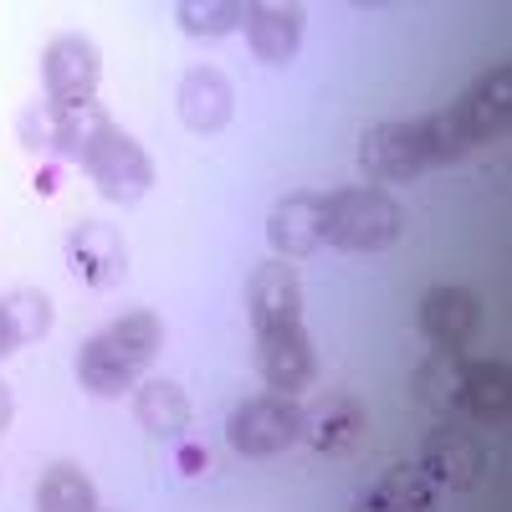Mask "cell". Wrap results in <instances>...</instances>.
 Returning <instances> with one entry per match:
<instances>
[{
  "label": "cell",
  "instance_id": "obj_1",
  "mask_svg": "<svg viewBox=\"0 0 512 512\" xmlns=\"http://www.w3.org/2000/svg\"><path fill=\"white\" fill-rule=\"evenodd\" d=\"M466 149H472V144H466L461 123L451 118V108H441V113L390 118V123L364 128V139H359V169H364L374 185H400V180L425 175V169L456 164Z\"/></svg>",
  "mask_w": 512,
  "mask_h": 512
},
{
  "label": "cell",
  "instance_id": "obj_2",
  "mask_svg": "<svg viewBox=\"0 0 512 512\" xmlns=\"http://www.w3.org/2000/svg\"><path fill=\"white\" fill-rule=\"evenodd\" d=\"M405 236V205L379 190V185H354L323 195V241L338 251H384Z\"/></svg>",
  "mask_w": 512,
  "mask_h": 512
},
{
  "label": "cell",
  "instance_id": "obj_3",
  "mask_svg": "<svg viewBox=\"0 0 512 512\" xmlns=\"http://www.w3.org/2000/svg\"><path fill=\"white\" fill-rule=\"evenodd\" d=\"M226 441L236 456H282L287 446L303 441V405L287 400V395H251L231 410L226 420Z\"/></svg>",
  "mask_w": 512,
  "mask_h": 512
},
{
  "label": "cell",
  "instance_id": "obj_4",
  "mask_svg": "<svg viewBox=\"0 0 512 512\" xmlns=\"http://www.w3.org/2000/svg\"><path fill=\"white\" fill-rule=\"evenodd\" d=\"M41 82H47V103L52 108H82L98 98L103 82V52L93 36H52L47 52H41Z\"/></svg>",
  "mask_w": 512,
  "mask_h": 512
},
{
  "label": "cell",
  "instance_id": "obj_5",
  "mask_svg": "<svg viewBox=\"0 0 512 512\" xmlns=\"http://www.w3.org/2000/svg\"><path fill=\"white\" fill-rule=\"evenodd\" d=\"M256 369H262L267 390L297 400L303 390H313L323 364H318V344L303 323L292 328H272V333H256Z\"/></svg>",
  "mask_w": 512,
  "mask_h": 512
},
{
  "label": "cell",
  "instance_id": "obj_6",
  "mask_svg": "<svg viewBox=\"0 0 512 512\" xmlns=\"http://www.w3.org/2000/svg\"><path fill=\"white\" fill-rule=\"evenodd\" d=\"M82 169H88V180L98 185V195L113 200V205H134V200H144L149 185H154V164H149L144 144L128 139L118 123L108 128V139L88 154V164H82Z\"/></svg>",
  "mask_w": 512,
  "mask_h": 512
},
{
  "label": "cell",
  "instance_id": "obj_7",
  "mask_svg": "<svg viewBox=\"0 0 512 512\" xmlns=\"http://www.w3.org/2000/svg\"><path fill=\"white\" fill-rule=\"evenodd\" d=\"M420 472L436 492H472L487 477V446L461 425H436L420 446Z\"/></svg>",
  "mask_w": 512,
  "mask_h": 512
},
{
  "label": "cell",
  "instance_id": "obj_8",
  "mask_svg": "<svg viewBox=\"0 0 512 512\" xmlns=\"http://www.w3.org/2000/svg\"><path fill=\"white\" fill-rule=\"evenodd\" d=\"M482 328V303L472 287L461 282H441L420 297V333L431 338L441 354H461L472 344V333Z\"/></svg>",
  "mask_w": 512,
  "mask_h": 512
},
{
  "label": "cell",
  "instance_id": "obj_9",
  "mask_svg": "<svg viewBox=\"0 0 512 512\" xmlns=\"http://www.w3.org/2000/svg\"><path fill=\"white\" fill-rule=\"evenodd\" d=\"M451 118L461 123V134L466 144H492L507 134V123H512V67H492L482 72L472 88L461 93V103H451Z\"/></svg>",
  "mask_w": 512,
  "mask_h": 512
},
{
  "label": "cell",
  "instance_id": "obj_10",
  "mask_svg": "<svg viewBox=\"0 0 512 512\" xmlns=\"http://www.w3.org/2000/svg\"><path fill=\"white\" fill-rule=\"evenodd\" d=\"M369 431V410L359 395L349 390H323L308 410H303V441L323 456H344L364 441Z\"/></svg>",
  "mask_w": 512,
  "mask_h": 512
},
{
  "label": "cell",
  "instance_id": "obj_11",
  "mask_svg": "<svg viewBox=\"0 0 512 512\" xmlns=\"http://www.w3.org/2000/svg\"><path fill=\"white\" fill-rule=\"evenodd\" d=\"M246 313H251L256 333L303 323V277H297V267H287V262L256 267L246 282Z\"/></svg>",
  "mask_w": 512,
  "mask_h": 512
},
{
  "label": "cell",
  "instance_id": "obj_12",
  "mask_svg": "<svg viewBox=\"0 0 512 512\" xmlns=\"http://www.w3.org/2000/svg\"><path fill=\"white\" fill-rule=\"evenodd\" d=\"M67 267H72V277L82 287H98V292L123 282V272H128L123 236L113 226H103V221H77L67 231Z\"/></svg>",
  "mask_w": 512,
  "mask_h": 512
},
{
  "label": "cell",
  "instance_id": "obj_13",
  "mask_svg": "<svg viewBox=\"0 0 512 512\" xmlns=\"http://www.w3.org/2000/svg\"><path fill=\"white\" fill-rule=\"evenodd\" d=\"M267 241L277 251V262H297L323 246V195L313 190H292L272 205L267 216Z\"/></svg>",
  "mask_w": 512,
  "mask_h": 512
},
{
  "label": "cell",
  "instance_id": "obj_14",
  "mask_svg": "<svg viewBox=\"0 0 512 512\" xmlns=\"http://www.w3.org/2000/svg\"><path fill=\"white\" fill-rule=\"evenodd\" d=\"M303 6H277V0H251L246 6V41H251V52L256 62H267V67H287L297 57V47H303Z\"/></svg>",
  "mask_w": 512,
  "mask_h": 512
},
{
  "label": "cell",
  "instance_id": "obj_15",
  "mask_svg": "<svg viewBox=\"0 0 512 512\" xmlns=\"http://www.w3.org/2000/svg\"><path fill=\"white\" fill-rule=\"evenodd\" d=\"M456 415H472L477 425H502L512 415V369L502 359H461Z\"/></svg>",
  "mask_w": 512,
  "mask_h": 512
},
{
  "label": "cell",
  "instance_id": "obj_16",
  "mask_svg": "<svg viewBox=\"0 0 512 512\" xmlns=\"http://www.w3.org/2000/svg\"><path fill=\"white\" fill-rule=\"evenodd\" d=\"M180 123L190 128V134H221V128L231 123V77L221 67H190L180 77Z\"/></svg>",
  "mask_w": 512,
  "mask_h": 512
},
{
  "label": "cell",
  "instance_id": "obj_17",
  "mask_svg": "<svg viewBox=\"0 0 512 512\" xmlns=\"http://www.w3.org/2000/svg\"><path fill=\"white\" fill-rule=\"evenodd\" d=\"M77 379H82V390H93L103 400H118L123 390H134L139 369L123 359V349L113 344L108 328H103L93 338H82V349H77Z\"/></svg>",
  "mask_w": 512,
  "mask_h": 512
},
{
  "label": "cell",
  "instance_id": "obj_18",
  "mask_svg": "<svg viewBox=\"0 0 512 512\" xmlns=\"http://www.w3.org/2000/svg\"><path fill=\"white\" fill-rule=\"evenodd\" d=\"M354 512H436V487L420 466H390L374 487L359 492Z\"/></svg>",
  "mask_w": 512,
  "mask_h": 512
},
{
  "label": "cell",
  "instance_id": "obj_19",
  "mask_svg": "<svg viewBox=\"0 0 512 512\" xmlns=\"http://www.w3.org/2000/svg\"><path fill=\"white\" fill-rule=\"evenodd\" d=\"M134 415L159 441H175V436L190 431V400H185V390L175 379H144L134 390Z\"/></svg>",
  "mask_w": 512,
  "mask_h": 512
},
{
  "label": "cell",
  "instance_id": "obj_20",
  "mask_svg": "<svg viewBox=\"0 0 512 512\" xmlns=\"http://www.w3.org/2000/svg\"><path fill=\"white\" fill-rule=\"evenodd\" d=\"M98 487L93 477L72 461H52L36 482V512H98Z\"/></svg>",
  "mask_w": 512,
  "mask_h": 512
},
{
  "label": "cell",
  "instance_id": "obj_21",
  "mask_svg": "<svg viewBox=\"0 0 512 512\" xmlns=\"http://www.w3.org/2000/svg\"><path fill=\"white\" fill-rule=\"evenodd\" d=\"M113 118L98 108V103H82V108H57V154L72 159V164H88V154L108 139Z\"/></svg>",
  "mask_w": 512,
  "mask_h": 512
},
{
  "label": "cell",
  "instance_id": "obj_22",
  "mask_svg": "<svg viewBox=\"0 0 512 512\" xmlns=\"http://www.w3.org/2000/svg\"><path fill=\"white\" fill-rule=\"evenodd\" d=\"M456 384H461V354H441V349L410 374L415 400L436 415H456Z\"/></svg>",
  "mask_w": 512,
  "mask_h": 512
},
{
  "label": "cell",
  "instance_id": "obj_23",
  "mask_svg": "<svg viewBox=\"0 0 512 512\" xmlns=\"http://www.w3.org/2000/svg\"><path fill=\"white\" fill-rule=\"evenodd\" d=\"M175 21H180L185 36L216 41V36H231V31L246 26V6H241V0H180Z\"/></svg>",
  "mask_w": 512,
  "mask_h": 512
},
{
  "label": "cell",
  "instance_id": "obj_24",
  "mask_svg": "<svg viewBox=\"0 0 512 512\" xmlns=\"http://www.w3.org/2000/svg\"><path fill=\"white\" fill-rule=\"evenodd\" d=\"M108 338L123 349V359L134 369H149L159 359V349H164V323L139 308V313H123L118 323H108Z\"/></svg>",
  "mask_w": 512,
  "mask_h": 512
},
{
  "label": "cell",
  "instance_id": "obj_25",
  "mask_svg": "<svg viewBox=\"0 0 512 512\" xmlns=\"http://www.w3.org/2000/svg\"><path fill=\"white\" fill-rule=\"evenodd\" d=\"M0 318H6L16 349L21 344H36V338L52 333V297L36 292V287H21V292H11L6 303H0Z\"/></svg>",
  "mask_w": 512,
  "mask_h": 512
},
{
  "label": "cell",
  "instance_id": "obj_26",
  "mask_svg": "<svg viewBox=\"0 0 512 512\" xmlns=\"http://www.w3.org/2000/svg\"><path fill=\"white\" fill-rule=\"evenodd\" d=\"M21 144L36 149V154L57 144V108H52V103H31V108L21 113Z\"/></svg>",
  "mask_w": 512,
  "mask_h": 512
},
{
  "label": "cell",
  "instance_id": "obj_27",
  "mask_svg": "<svg viewBox=\"0 0 512 512\" xmlns=\"http://www.w3.org/2000/svg\"><path fill=\"white\" fill-rule=\"evenodd\" d=\"M11 420H16V400H11V384L0 379V436L11 431Z\"/></svg>",
  "mask_w": 512,
  "mask_h": 512
},
{
  "label": "cell",
  "instance_id": "obj_28",
  "mask_svg": "<svg viewBox=\"0 0 512 512\" xmlns=\"http://www.w3.org/2000/svg\"><path fill=\"white\" fill-rule=\"evenodd\" d=\"M16 349V338H11V328H6V318H0V359H6Z\"/></svg>",
  "mask_w": 512,
  "mask_h": 512
},
{
  "label": "cell",
  "instance_id": "obj_29",
  "mask_svg": "<svg viewBox=\"0 0 512 512\" xmlns=\"http://www.w3.org/2000/svg\"><path fill=\"white\" fill-rule=\"evenodd\" d=\"M180 461H185V466H190V472H195V466H205V456H200V451H195V446H185V451H180Z\"/></svg>",
  "mask_w": 512,
  "mask_h": 512
},
{
  "label": "cell",
  "instance_id": "obj_30",
  "mask_svg": "<svg viewBox=\"0 0 512 512\" xmlns=\"http://www.w3.org/2000/svg\"><path fill=\"white\" fill-rule=\"evenodd\" d=\"M98 512H108V507H98Z\"/></svg>",
  "mask_w": 512,
  "mask_h": 512
}]
</instances>
